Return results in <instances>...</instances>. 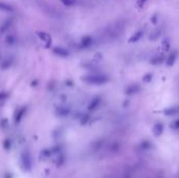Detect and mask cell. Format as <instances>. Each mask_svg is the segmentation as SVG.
<instances>
[{"mask_svg":"<svg viewBox=\"0 0 179 178\" xmlns=\"http://www.w3.org/2000/svg\"><path fill=\"white\" fill-rule=\"evenodd\" d=\"M60 1L66 7H72L77 3V0H60Z\"/></svg>","mask_w":179,"mask_h":178,"instance_id":"11","label":"cell"},{"mask_svg":"<svg viewBox=\"0 0 179 178\" xmlns=\"http://www.w3.org/2000/svg\"><path fill=\"white\" fill-rule=\"evenodd\" d=\"M0 11L2 12H14V7L10 3H7L4 1H0Z\"/></svg>","mask_w":179,"mask_h":178,"instance_id":"6","label":"cell"},{"mask_svg":"<svg viewBox=\"0 0 179 178\" xmlns=\"http://www.w3.org/2000/svg\"><path fill=\"white\" fill-rule=\"evenodd\" d=\"M171 127H172L173 129H179V120H175V122L171 125Z\"/></svg>","mask_w":179,"mask_h":178,"instance_id":"16","label":"cell"},{"mask_svg":"<svg viewBox=\"0 0 179 178\" xmlns=\"http://www.w3.org/2000/svg\"><path fill=\"white\" fill-rule=\"evenodd\" d=\"M37 36L39 37L41 41L45 44L46 47H49L51 45V43H53V39H51L50 35L47 34L45 32H37Z\"/></svg>","mask_w":179,"mask_h":178,"instance_id":"2","label":"cell"},{"mask_svg":"<svg viewBox=\"0 0 179 178\" xmlns=\"http://www.w3.org/2000/svg\"><path fill=\"white\" fill-rule=\"evenodd\" d=\"M92 44V39L89 36H85L84 38H82L81 40V47L82 48H87L89 47Z\"/></svg>","mask_w":179,"mask_h":178,"instance_id":"7","label":"cell"},{"mask_svg":"<svg viewBox=\"0 0 179 178\" xmlns=\"http://www.w3.org/2000/svg\"><path fill=\"white\" fill-rule=\"evenodd\" d=\"M26 113V107H21L20 109H18L15 113V123H20L21 120L23 118L24 114Z\"/></svg>","mask_w":179,"mask_h":178,"instance_id":"4","label":"cell"},{"mask_svg":"<svg viewBox=\"0 0 179 178\" xmlns=\"http://www.w3.org/2000/svg\"><path fill=\"white\" fill-rule=\"evenodd\" d=\"M9 97V95L5 92H1L0 93V101H3L4 99H7V97Z\"/></svg>","mask_w":179,"mask_h":178,"instance_id":"17","label":"cell"},{"mask_svg":"<svg viewBox=\"0 0 179 178\" xmlns=\"http://www.w3.org/2000/svg\"><path fill=\"white\" fill-rule=\"evenodd\" d=\"M151 75H146V78L145 79H143V81L145 82H148V81H150V80H151Z\"/></svg>","mask_w":179,"mask_h":178,"instance_id":"18","label":"cell"},{"mask_svg":"<svg viewBox=\"0 0 179 178\" xmlns=\"http://www.w3.org/2000/svg\"><path fill=\"white\" fill-rule=\"evenodd\" d=\"M176 56H177L176 52H172V55H171V56L169 57V60H168V65H169V66H171V65L174 64V62H175V58H176Z\"/></svg>","mask_w":179,"mask_h":178,"instance_id":"12","label":"cell"},{"mask_svg":"<svg viewBox=\"0 0 179 178\" xmlns=\"http://www.w3.org/2000/svg\"><path fill=\"white\" fill-rule=\"evenodd\" d=\"M85 83L92 84V85H103V84L108 82V78L106 75H85L82 78Z\"/></svg>","mask_w":179,"mask_h":178,"instance_id":"1","label":"cell"},{"mask_svg":"<svg viewBox=\"0 0 179 178\" xmlns=\"http://www.w3.org/2000/svg\"><path fill=\"white\" fill-rule=\"evenodd\" d=\"M177 111H178V110H176V109H169V110H166V115H172V114L176 113Z\"/></svg>","mask_w":179,"mask_h":178,"instance_id":"15","label":"cell"},{"mask_svg":"<svg viewBox=\"0 0 179 178\" xmlns=\"http://www.w3.org/2000/svg\"><path fill=\"white\" fill-rule=\"evenodd\" d=\"M53 52L57 56L61 57V58H66L69 56V52L64 47H61V46H55L53 48Z\"/></svg>","mask_w":179,"mask_h":178,"instance_id":"3","label":"cell"},{"mask_svg":"<svg viewBox=\"0 0 179 178\" xmlns=\"http://www.w3.org/2000/svg\"><path fill=\"white\" fill-rule=\"evenodd\" d=\"M162 131H163V127H162V125L161 124H156L155 126H154V128H153V132H154V134H155L156 136H159V135H161L162 134Z\"/></svg>","mask_w":179,"mask_h":178,"instance_id":"9","label":"cell"},{"mask_svg":"<svg viewBox=\"0 0 179 178\" xmlns=\"http://www.w3.org/2000/svg\"><path fill=\"white\" fill-rule=\"evenodd\" d=\"M141 37V32H136V34L134 35V36L132 37L131 39H129V42H136L137 40H138L139 38Z\"/></svg>","mask_w":179,"mask_h":178,"instance_id":"13","label":"cell"},{"mask_svg":"<svg viewBox=\"0 0 179 178\" xmlns=\"http://www.w3.org/2000/svg\"><path fill=\"white\" fill-rule=\"evenodd\" d=\"M7 60H9V59H7V60L4 61V63H3V64H2V68H3V69H7V68H9V67L11 66V64H12V60H10V62H9V61H7Z\"/></svg>","mask_w":179,"mask_h":178,"instance_id":"14","label":"cell"},{"mask_svg":"<svg viewBox=\"0 0 179 178\" xmlns=\"http://www.w3.org/2000/svg\"><path fill=\"white\" fill-rule=\"evenodd\" d=\"M145 1H147V0H139V2H141V3H143Z\"/></svg>","mask_w":179,"mask_h":178,"instance_id":"19","label":"cell"},{"mask_svg":"<svg viewBox=\"0 0 179 178\" xmlns=\"http://www.w3.org/2000/svg\"><path fill=\"white\" fill-rule=\"evenodd\" d=\"M57 113L58 115L60 116H67L70 113V110H69V108H66V107H59L57 109Z\"/></svg>","mask_w":179,"mask_h":178,"instance_id":"8","label":"cell"},{"mask_svg":"<svg viewBox=\"0 0 179 178\" xmlns=\"http://www.w3.org/2000/svg\"><path fill=\"white\" fill-rule=\"evenodd\" d=\"M100 104H101V97H94V99L90 102L89 105H88V110H89V111H93V110H95L96 108L98 107Z\"/></svg>","mask_w":179,"mask_h":178,"instance_id":"5","label":"cell"},{"mask_svg":"<svg viewBox=\"0 0 179 178\" xmlns=\"http://www.w3.org/2000/svg\"><path fill=\"white\" fill-rule=\"evenodd\" d=\"M12 22H13V19H10V20H7V21H5L4 23L2 24V26L0 27V34H2V32H4L5 30H7V28L10 27V25L12 24Z\"/></svg>","mask_w":179,"mask_h":178,"instance_id":"10","label":"cell"}]
</instances>
